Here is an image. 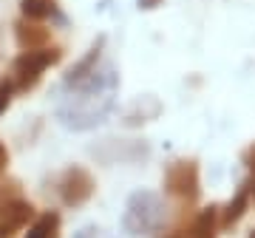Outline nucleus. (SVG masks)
Segmentation results:
<instances>
[{
    "mask_svg": "<svg viewBox=\"0 0 255 238\" xmlns=\"http://www.w3.org/2000/svg\"><path fill=\"white\" fill-rule=\"evenodd\" d=\"M60 60H63V48H57V46H46V48H37V51H23L14 60V65H11V85H14V91H20V94L31 91L40 83L43 71L57 65Z\"/></svg>",
    "mask_w": 255,
    "mask_h": 238,
    "instance_id": "1",
    "label": "nucleus"
},
{
    "mask_svg": "<svg viewBox=\"0 0 255 238\" xmlns=\"http://www.w3.org/2000/svg\"><path fill=\"white\" fill-rule=\"evenodd\" d=\"M164 219V210H162V202L159 196L153 193H136L130 202H128V213H125V230L128 233H153L159 230Z\"/></svg>",
    "mask_w": 255,
    "mask_h": 238,
    "instance_id": "2",
    "label": "nucleus"
},
{
    "mask_svg": "<svg viewBox=\"0 0 255 238\" xmlns=\"http://www.w3.org/2000/svg\"><path fill=\"white\" fill-rule=\"evenodd\" d=\"M164 187L182 204H196V199H199V193H201L199 165L193 159H179V162H173V165L167 167V173H164Z\"/></svg>",
    "mask_w": 255,
    "mask_h": 238,
    "instance_id": "3",
    "label": "nucleus"
},
{
    "mask_svg": "<svg viewBox=\"0 0 255 238\" xmlns=\"http://www.w3.org/2000/svg\"><path fill=\"white\" fill-rule=\"evenodd\" d=\"M57 190H60L63 204H68V207H82V204L94 196L97 182H94V176L88 173L85 167L74 165L60 176V187H57Z\"/></svg>",
    "mask_w": 255,
    "mask_h": 238,
    "instance_id": "4",
    "label": "nucleus"
},
{
    "mask_svg": "<svg viewBox=\"0 0 255 238\" xmlns=\"http://www.w3.org/2000/svg\"><path fill=\"white\" fill-rule=\"evenodd\" d=\"M34 219V207L26 199L9 202L0 207V238H11L17 230H23L28 221Z\"/></svg>",
    "mask_w": 255,
    "mask_h": 238,
    "instance_id": "5",
    "label": "nucleus"
},
{
    "mask_svg": "<svg viewBox=\"0 0 255 238\" xmlns=\"http://www.w3.org/2000/svg\"><path fill=\"white\" fill-rule=\"evenodd\" d=\"M14 37H17V46L23 51H37V48H46L51 43V31L37 20H17L14 26Z\"/></svg>",
    "mask_w": 255,
    "mask_h": 238,
    "instance_id": "6",
    "label": "nucleus"
},
{
    "mask_svg": "<svg viewBox=\"0 0 255 238\" xmlns=\"http://www.w3.org/2000/svg\"><path fill=\"white\" fill-rule=\"evenodd\" d=\"M102 43H105V40L100 37V40H97V46H94L91 51H88V57H85L82 63H77V65L71 68V71H68V77H65V83H68V85H74V88H82L85 83H91V80H94V74H97V63H100Z\"/></svg>",
    "mask_w": 255,
    "mask_h": 238,
    "instance_id": "7",
    "label": "nucleus"
},
{
    "mask_svg": "<svg viewBox=\"0 0 255 238\" xmlns=\"http://www.w3.org/2000/svg\"><path fill=\"white\" fill-rule=\"evenodd\" d=\"M247 207H250V184H244L241 190L236 193V199L221 210V219H219V227L221 230H230V227H236L238 221L244 219V213Z\"/></svg>",
    "mask_w": 255,
    "mask_h": 238,
    "instance_id": "8",
    "label": "nucleus"
},
{
    "mask_svg": "<svg viewBox=\"0 0 255 238\" xmlns=\"http://www.w3.org/2000/svg\"><path fill=\"white\" fill-rule=\"evenodd\" d=\"M26 238H60V216L54 210L40 213L34 219V224L28 227Z\"/></svg>",
    "mask_w": 255,
    "mask_h": 238,
    "instance_id": "9",
    "label": "nucleus"
},
{
    "mask_svg": "<svg viewBox=\"0 0 255 238\" xmlns=\"http://www.w3.org/2000/svg\"><path fill=\"white\" fill-rule=\"evenodd\" d=\"M216 233H219V207H207L196 216L190 238H216Z\"/></svg>",
    "mask_w": 255,
    "mask_h": 238,
    "instance_id": "10",
    "label": "nucleus"
},
{
    "mask_svg": "<svg viewBox=\"0 0 255 238\" xmlns=\"http://www.w3.org/2000/svg\"><path fill=\"white\" fill-rule=\"evenodd\" d=\"M20 9H23V17L26 20H37L40 23V20L57 14V0H23Z\"/></svg>",
    "mask_w": 255,
    "mask_h": 238,
    "instance_id": "11",
    "label": "nucleus"
},
{
    "mask_svg": "<svg viewBox=\"0 0 255 238\" xmlns=\"http://www.w3.org/2000/svg\"><path fill=\"white\" fill-rule=\"evenodd\" d=\"M17 199H23V196H20V184L14 182V179L0 182V207L9 204V202H17Z\"/></svg>",
    "mask_w": 255,
    "mask_h": 238,
    "instance_id": "12",
    "label": "nucleus"
},
{
    "mask_svg": "<svg viewBox=\"0 0 255 238\" xmlns=\"http://www.w3.org/2000/svg\"><path fill=\"white\" fill-rule=\"evenodd\" d=\"M11 97H14L11 80H0V114H6V108L11 105Z\"/></svg>",
    "mask_w": 255,
    "mask_h": 238,
    "instance_id": "13",
    "label": "nucleus"
},
{
    "mask_svg": "<svg viewBox=\"0 0 255 238\" xmlns=\"http://www.w3.org/2000/svg\"><path fill=\"white\" fill-rule=\"evenodd\" d=\"M244 162H247V167H250V173L255 176V145H250V147H247V153H244Z\"/></svg>",
    "mask_w": 255,
    "mask_h": 238,
    "instance_id": "14",
    "label": "nucleus"
},
{
    "mask_svg": "<svg viewBox=\"0 0 255 238\" xmlns=\"http://www.w3.org/2000/svg\"><path fill=\"white\" fill-rule=\"evenodd\" d=\"M6 167H9V150H6L3 142H0V176L6 173Z\"/></svg>",
    "mask_w": 255,
    "mask_h": 238,
    "instance_id": "15",
    "label": "nucleus"
},
{
    "mask_svg": "<svg viewBox=\"0 0 255 238\" xmlns=\"http://www.w3.org/2000/svg\"><path fill=\"white\" fill-rule=\"evenodd\" d=\"M77 238H102V230H97V227H85Z\"/></svg>",
    "mask_w": 255,
    "mask_h": 238,
    "instance_id": "16",
    "label": "nucleus"
},
{
    "mask_svg": "<svg viewBox=\"0 0 255 238\" xmlns=\"http://www.w3.org/2000/svg\"><path fill=\"white\" fill-rule=\"evenodd\" d=\"M164 0H139V9H145V11H150V9H159Z\"/></svg>",
    "mask_w": 255,
    "mask_h": 238,
    "instance_id": "17",
    "label": "nucleus"
},
{
    "mask_svg": "<svg viewBox=\"0 0 255 238\" xmlns=\"http://www.w3.org/2000/svg\"><path fill=\"white\" fill-rule=\"evenodd\" d=\"M167 238H182V236H179V233H176V236H167Z\"/></svg>",
    "mask_w": 255,
    "mask_h": 238,
    "instance_id": "18",
    "label": "nucleus"
},
{
    "mask_svg": "<svg viewBox=\"0 0 255 238\" xmlns=\"http://www.w3.org/2000/svg\"><path fill=\"white\" fill-rule=\"evenodd\" d=\"M250 190H253V196H255V184H253V187H250Z\"/></svg>",
    "mask_w": 255,
    "mask_h": 238,
    "instance_id": "19",
    "label": "nucleus"
},
{
    "mask_svg": "<svg viewBox=\"0 0 255 238\" xmlns=\"http://www.w3.org/2000/svg\"><path fill=\"white\" fill-rule=\"evenodd\" d=\"M250 238H255V230H253V233H250Z\"/></svg>",
    "mask_w": 255,
    "mask_h": 238,
    "instance_id": "20",
    "label": "nucleus"
}]
</instances>
